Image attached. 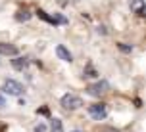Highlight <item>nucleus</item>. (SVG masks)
Wrapping results in <instances>:
<instances>
[{
    "label": "nucleus",
    "instance_id": "nucleus-1",
    "mask_svg": "<svg viewBox=\"0 0 146 132\" xmlns=\"http://www.w3.org/2000/svg\"><path fill=\"white\" fill-rule=\"evenodd\" d=\"M81 105H83V100L75 94H66L62 98V107H64V109L73 111V109H79Z\"/></svg>",
    "mask_w": 146,
    "mask_h": 132
},
{
    "label": "nucleus",
    "instance_id": "nucleus-2",
    "mask_svg": "<svg viewBox=\"0 0 146 132\" xmlns=\"http://www.w3.org/2000/svg\"><path fill=\"white\" fill-rule=\"evenodd\" d=\"M88 115L94 119V121H104L106 115H108V109H106V103H94L88 107Z\"/></svg>",
    "mask_w": 146,
    "mask_h": 132
},
{
    "label": "nucleus",
    "instance_id": "nucleus-3",
    "mask_svg": "<svg viewBox=\"0 0 146 132\" xmlns=\"http://www.w3.org/2000/svg\"><path fill=\"white\" fill-rule=\"evenodd\" d=\"M108 90H110L108 81H98V82H94V84H90V86L87 88V92L90 96H102V94H106Z\"/></svg>",
    "mask_w": 146,
    "mask_h": 132
},
{
    "label": "nucleus",
    "instance_id": "nucleus-4",
    "mask_svg": "<svg viewBox=\"0 0 146 132\" xmlns=\"http://www.w3.org/2000/svg\"><path fill=\"white\" fill-rule=\"evenodd\" d=\"M4 92L10 94V96H19L23 92V86H21V82L14 81V79H8V81L4 82Z\"/></svg>",
    "mask_w": 146,
    "mask_h": 132
},
{
    "label": "nucleus",
    "instance_id": "nucleus-5",
    "mask_svg": "<svg viewBox=\"0 0 146 132\" xmlns=\"http://www.w3.org/2000/svg\"><path fill=\"white\" fill-rule=\"evenodd\" d=\"M17 54H19V48L17 46L0 42V56H17Z\"/></svg>",
    "mask_w": 146,
    "mask_h": 132
},
{
    "label": "nucleus",
    "instance_id": "nucleus-6",
    "mask_svg": "<svg viewBox=\"0 0 146 132\" xmlns=\"http://www.w3.org/2000/svg\"><path fill=\"white\" fill-rule=\"evenodd\" d=\"M56 54H58V58H60V59H64V61H69V63L73 61L71 52L67 50L66 46H62V44H60V46H56Z\"/></svg>",
    "mask_w": 146,
    "mask_h": 132
},
{
    "label": "nucleus",
    "instance_id": "nucleus-7",
    "mask_svg": "<svg viewBox=\"0 0 146 132\" xmlns=\"http://www.w3.org/2000/svg\"><path fill=\"white\" fill-rule=\"evenodd\" d=\"M12 65H14V69H17V71H23V69L29 67V61L25 58H15V59H12Z\"/></svg>",
    "mask_w": 146,
    "mask_h": 132
},
{
    "label": "nucleus",
    "instance_id": "nucleus-8",
    "mask_svg": "<svg viewBox=\"0 0 146 132\" xmlns=\"http://www.w3.org/2000/svg\"><path fill=\"white\" fill-rule=\"evenodd\" d=\"M131 8L139 15H144V2L142 0H131Z\"/></svg>",
    "mask_w": 146,
    "mask_h": 132
},
{
    "label": "nucleus",
    "instance_id": "nucleus-9",
    "mask_svg": "<svg viewBox=\"0 0 146 132\" xmlns=\"http://www.w3.org/2000/svg\"><path fill=\"white\" fill-rule=\"evenodd\" d=\"M50 130L52 132H64V125H62V121H60V119H52Z\"/></svg>",
    "mask_w": 146,
    "mask_h": 132
},
{
    "label": "nucleus",
    "instance_id": "nucleus-10",
    "mask_svg": "<svg viewBox=\"0 0 146 132\" xmlns=\"http://www.w3.org/2000/svg\"><path fill=\"white\" fill-rule=\"evenodd\" d=\"M15 19H17V21H29V19H31V14L27 12V10H19V12L15 14Z\"/></svg>",
    "mask_w": 146,
    "mask_h": 132
},
{
    "label": "nucleus",
    "instance_id": "nucleus-11",
    "mask_svg": "<svg viewBox=\"0 0 146 132\" xmlns=\"http://www.w3.org/2000/svg\"><path fill=\"white\" fill-rule=\"evenodd\" d=\"M117 46H119V50L121 52H127V54H129V52H133V46H129V44H117Z\"/></svg>",
    "mask_w": 146,
    "mask_h": 132
},
{
    "label": "nucleus",
    "instance_id": "nucleus-12",
    "mask_svg": "<svg viewBox=\"0 0 146 132\" xmlns=\"http://www.w3.org/2000/svg\"><path fill=\"white\" fill-rule=\"evenodd\" d=\"M85 77H96V71H94V69H90V67H88L87 71H85Z\"/></svg>",
    "mask_w": 146,
    "mask_h": 132
},
{
    "label": "nucleus",
    "instance_id": "nucleus-13",
    "mask_svg": "<svg viewBox=\"0 0 146 132\" xmlns=\"http://www.w3.org/2000/svg\"><path fill=\"white\" fill-rule=\"evenodd\" d=\"M98 132H117V130H115V128H111V126H102Z\"/></svg>",
    "mask_w": 146,
    "mask_h": 132
},
{
    "label": "nucleus",
    "instance_id": "nucleus-14",
    "mask_svg": "<svg viewBox=\"0 0 146 132\" xmlns=\"http://www.w3.org/2000/svg\"><path fill=\"white\" fill-rule=\"evenodd\" d=\"M36 113H40V115H48L50 111H48V107H40V109H36Z\"/></svg>",
    "mask_w": 146,
    "mask_h": 132
},
{
    "label": "nucleus",
    "instance_id": "nucleus-15",
    "mask_svg": "<svg viewBox=\"0 0 146 132\" xmlns=\"http://www.w3.org/2000/svg\"><path fill=\"white\" fill-rule=\"evenodd\" d=\"M44 130H46V126H44V125H36L35 126V132H44Z\"/></svg>",
    "mask_w": 146,
    "mask_h": 132
},
{
    "label": "nucleus",
    "instance_id": "nucleus-16",
    "mask_svg": "<svg viewBox=\"0 0 146 132\" xmlns=\"http://www.w3.org/2000/svg\"><path fill=\"white\" fill-rule=\"evenodd\" d=\"M4 105H6V102H4V98L0 96V107H4Z\"/></svg>",
    "mask_w": 146,
    "mask_h": 132
}]
</instances>
